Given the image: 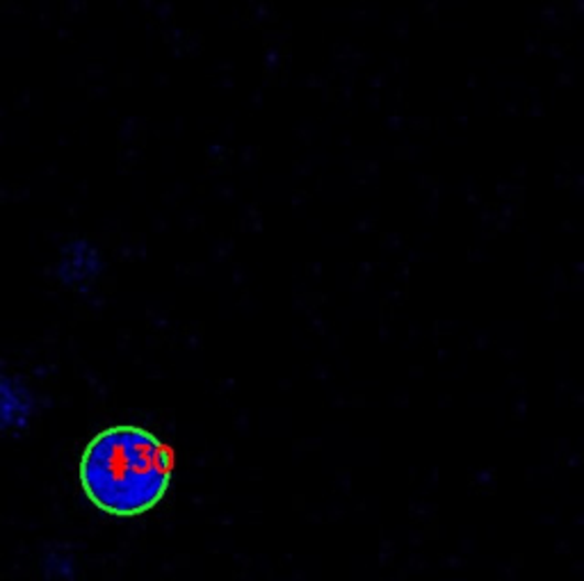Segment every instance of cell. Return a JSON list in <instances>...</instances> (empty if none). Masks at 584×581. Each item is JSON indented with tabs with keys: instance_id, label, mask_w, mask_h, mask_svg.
I'll list each match as a JSON object with an SVG mask.
<instances>
[{
	"instance_id": "6da1fadb",
	"label": "cell",
	"mask_w": 584,
	"mask_h": 581,
	"mask_svg": "<svg viewBox=\"0 0 584 581\" xmlns=\"http://www.w3.org/2000/svg\"><path fill=\"white\" fill-rule=\"evenodd\" d=\"M174 470V449L165 440L138 425H117L87 442L78 479L96 508L115 518H138L165 500Z\"/></svg>"
},
{
	"instance_id": "7a4b0ae2",
	"label": "cell",
	"mask_w": 584,
	"mask_h": 581,
	"mask_svg": "<svg viewBox=\"0 0 584 581\" xmlns=\"http://www.w3.org/2000/svg\"><path fill=\"white\" fill-rule=\"evenodd\" d=\"M35 410L37 399L30 387L10 374H0V436L25 431Z\"/></svg>"
},
{
	"instance_id": "3957f363",
	"label": "cell",
	"mask_w": 584,
	"mask_h": 581,
	"mask_svg": "<svg viewBox=\"0 0 584 581\" xmlns=\"http://www.w3.org/2000/svg\"><path fill=\"white\" fill-rule=\"evenodd\" d=\"M64 267L69 270L72 283H89V278H96L101 270V257L96 249L87 242H76L64 257Z\"/></svg>"
}]
</instances>
